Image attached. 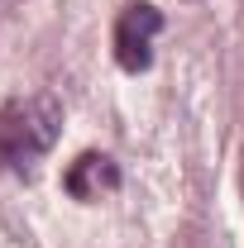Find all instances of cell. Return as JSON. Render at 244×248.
Segmentation results:
<instances>
[{
  "label": "cell",
  "instance_id": "cell-1",
  "mask_svg": "<svg viewBox=\"0 0 244 248\" xmlns=\"http://www.w3.org/2000/svg\"><path fill=\"white\" fill-rule=\"evenodd\" d=\"M62 134V105L53 95H19L0 105V167L19 172L58 143Z\"/></svg>",
  "mask_w": 244,
  "mask_h": 248
},
{
  "label": "cell",
  "instance_id": "cell-2",
  "mask_svg": "<svg viewBox=\"0 0 244 248\" xmlns=\"http://www.w3.org/2000/svg\"><path fill=\"white\" fill-rule=\"evenodd\" d=\"M158 29H163V15L153 5H144V0L120 10V19H115V62L124 72H149Z\"/></svg>",
  "mask_w": 244,
  "mask_h": 248
},
{
  "label": "cell",
  "instance_id": "cell-3",
  "mask_svg": "<svg viewBox=\"0 0 244 248\" xmlns=\"http://www.w3.org/2000/svg\"><path fill=\"white\" fill-rule=\"evenodd\" d=\"M62 186H67V196H77V201H101V196L120 191V167H115V157H105V153H82L67 167Z\"/></svg>",
  "mask_w": 244,
  "mask_h": 248
}]
</instances>
